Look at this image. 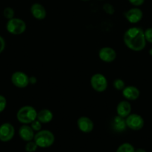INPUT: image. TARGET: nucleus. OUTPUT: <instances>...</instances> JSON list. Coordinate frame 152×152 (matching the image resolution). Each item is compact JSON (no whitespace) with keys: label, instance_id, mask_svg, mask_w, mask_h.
Here are the masks:
<instances>
[{"label":"nucleus","instance_id":"f257e3e1","mask_svg":"<svg viewBox=\"0 0 152 152\" xmlns=\"http://www.w3.org/2000/svg\"><path fill=\"white\" fill-rule=\"evenodd\" d=\"M123 40L128 48L137 52L142 50L147 42L145 38L144 31L139 27L128 28L124 34Z\"/></svg>","mask_w":152,"mask_h":152},{"label":"nucleus","instance_id":"f03ea898","mask_svg":"<svg viewBox=\"0 0 152 152\" xmlns=\"http://www.w3.org/2000/svg\"><path fill=\"white\" fill-rule=\"evenodd\" d=\"M37 111L31 105H25L19 109L16 113V119L22 124H31L37 120Z\"/></svg>","mask_w":152,"mask_h":152},{"label":"nucleus","instance_id":"7ed1b4c3","mask_svg":"<svg viewBox=\"0 0 152 152\" xmlns=\"http://www.w3.org/2000/svg\"><path fill=\"white\" fill-rule=\"evenodd\" d=\"M55 135L49 130H40L34 135V140L40 148H49L55 142Z\"/></svg>","mask_w":152,"mask_h":152},{"label":"nucleus","instance_id":"20e7f679","mask_svg":"<svg viewBox=\"0 0 152 152\" xmlns=\"http://www.w3.org/2000/svg\"><path fill=\"white\" fill-rule=\"evenodd\" d=\"M6 29L10 34L20 35L23 34L26 30V24L22 19L14 17L7 20L6 24Z\"/></svg>","mask_w":152,"mask_h":152},{"label":"nucleus","instance_id":"39448f33","mask_svg":"<svg viewBox=\"0 0 152 152\" xmlns=\"http://www.w3.org/2000/svg\"><path fill=\"white\" fill-rule=\"evenodd\" d=\"M90 85L93 90L101 93V92H104L107 88L108 82L105 76L98 73L92 76L90 79Z\"/></svg>","mask_w":152,"mask_h":152},{"label":"nucleus","instance_id":"423d86ee","mask_svg":"<svg viewBox=\"0 0 152 152\" xmlns=\"http://www.w3.org/2000/svg\"><path fill=\"white\" fill-rule=\"evenodd\" d=\"M127 128L133 131H139L144 127L145 121L141 115L137 114H131L125 118Z\"/></svg>","mask_w":152,"mask_h":152},{"label":"nucleus","instance_id":"0eeeda50","mask_svg":"<svg viewBox=\"0 0 152 152\" xmlns=\"http://www.w3.org/2000/svg\"><path fill=\"white\" fill-rule=\"evenodd\" d=\"M11 83L15 87L25 88L29 83V77L22 71H16L11 75Z\"/></svg>","mask_w":152,"mask_h":152},{"label":"nucleus","instance_id":"6e6552de","mask_svg":"<svg viewBox=\"0 0 152 152\" xmlns=\"http://www.w3.org/2000/svg\"><path fill=\"white\" fill-rule=\"evenodd\" d=\"M15 134V129L10 123H4L0 126V141L7 142L11 140Z\"/></svg>","mask_w":152,"mask_h":152},{"label":"nucleus","instance_id":"1a4fd4ad","mask_svg":"<svg viewBox=\"0 0 152 152\" xmlns=\"http://www.w3.org/2000/svg\"><path fill=\"white\" fill-rule=\"evenodd\" d=\"M98 57L104 62H113L116 58V52L110 47H103L98 51Z\"/></svg>","mask_w":152,"mask_h":152},{"label":"nucleus","instance_id":"9d476101","mask_svg":"<svg viewBox=\"0 0 152 152\" xmlns=\"http://www.w3.org/2000/svg\"><path fill=\"white\" fill-rule=\"evenodd\" d=\"M125 16L127 20L132 24L138 23L143 17V13L138 7H134L125 12Z\"/></svg>","mask_w":152,"mask_h":152},{"label":"nucleus","instance_id":"9b49d317","mask_svg":"<svg viewBox=\"0 0 152 152\" xmlns=\"http://www.w3.org/2000/svg\"><path fill=\"white\" fill-rule=\"evenodd\" d=\"M77 126L79 130L83 133H90L94 129V123L92 120L88 117H80L77 120Z\"/></svg>","mask_w":152,"mask_h":152},{"label":"nucleus","instance_id":"f8f14e48","mask_svg":"<svg viewBox=\"0 0 152 152\" xmlns=\"http://www.w3.org/2000/svg\"><path fill=\"white\" fill-rule=\"evenodd\" d=\"M122 91V96L126 99V100L134 101L139 97L140 91L136 86H125Z\"/></svg>","mask_w":152,"mask_h":152},{"label":"nucleus","instance_id":"ddd939ff","mask_svg":"<svg viewBox=\"0 0 152 152\" xmlns=\"http://www.w3.org/2000/svg\"><path fill=\"white\" fill-rule=\"evenodd\" d=\"M19 135L22 140L28 142L34 140L35 134L31 126H28V124H22L19 129Z\"/></svg>","mask_w":152,"mask_h":152},{"label":"nucleus","instance_id":"4468645a","mask_svg":"<svg viewBox=\"0 0 152 152\" xmlns=\"http://www.w3.org/2000/svg\"><path fill=\"white\" fill-rule=\"evenodd\" d=\"M131 105L130 101L122 100L118 103L116 107V113L117 115L123 118H126L129 114H131Z\"/></svg>","mask_w":152,"mask_h":152},{"label":"nucleus","instance_id":"2eb2a0df","mask_svg":"<svg viewBox=\"0 0 152 152\" xmlns=\"http://www.w3.org/2000/svg\"><path fill=\"white\" fill-rule=\"evenodd\" d=\"M31 13L33 17L38 20H43L46 17V10L43 4L40 3H34L31 7Z\"/></svg>","mask_w":152,"mask_h":152},{"label":"nucleus","instance_id":"dca6fc26","mask_svg":"<svg viewBox=\"0 0 152 152\" xmlns=\"http://www.w3.org/2000/svg\"><path fill=\"white\" fill-rule=\"evenodd\" d=\"M53 119V114L49 109H42L37 112V120H38L42 124H46L50 123Z\"/></svg>","mask_w":152,"mask_h":152},{"label":"nucleus","instance_id":"f3484780","mask_svg":"<svg viewBox=\"0 0 152 152\" xmlns=\"http://www.w3.org/2000/svg\"><path fill=\"white\" fill-rule=\"evenodd\" d=\"M112 127L113 130L117 132H122L126 129L127 126L125 123V118L116 116L112 120Z\"/></svg>","mask_w":152,"mask_h":152},{"label":"nucleus","instance_id":"a211bd4d","mask_svg":"<svg viewBox=\"0 0 152 152\" xmlns=\"http://www.w3.org/2000/svg\"><path fill=\"white\" fill-rule=\"evenodd\" d=\"M116 152H135V148L129 142H125L118 147Z\"/></svg>","mask_w":152,"mask_h":152},{"label":"nucleus","instance_id":"6ab92c4d","mask_svg":"<svg viewBox=\"0 0 152 152\" xmlns=\"http://www.w3.org/2000/svg\"><path fill=\"white\" fill-rule=\"evenodd\" d=\"M3 16H4V18L7 19V20L13 19V18H14L15 16L14 10L10 7H5V8L4 9V10H3Z\"/></svg>","mask_w":152,"mask_h":152},{"label":"nucleus","instance_id":"aec40b11","mask_svg":"<svg viewBox=\"0 0 152 152\" xmlns=\"http://www.w3.org/2000/svg\"><path fill=\"white\" fill-rule=\"evenodd\" d=\"M113 85L114 88L118 91H122L125 87V82H124V80H122V79H116V80L113 81Z\"/></svg>","mask_w":152,"mask_h":152},{"label":"nucleus","instance_id":"412c9836","mask_svg":"<svg viewBox=\"0 0 152 152\" xmlns=\"http://www.w3.org/2000/svg\"><path fill=\"white\" fill-rule=\"evenodd\" d=\"M37 145L36 144V142H34V140H31V141H28L27 142L26 145H25V151L27 152H35L37 151Z\"/></svg>","mask_w":152,"mask_h":152},{"label":"nucleus","instance_id":"4be33fe9","mask_svg":"<svg viewBox=\"0 0 152 152\" xmlns=\"http://www.w3.org/2000/svg\"><path fill=\"white\" fill-rule=\"evenodd\" d=\"M103 10H104L105 13H107V14L112 15L115 13V8L111 4H109V3H106L103 5Z\"/></svg>","mask_w":152,"mask_h":152},{"label":"nucleus","instance_id":"5701e85b","mask_svg":"<svg viewBox=\"0 0 152 152\" xmlns=\"http://www.w3.org/2000/svg\"><path fill=\"white\" fill-rule=\"evenodd\" d=\"M144 34L146 42L152 44V28H148L144 31Z\"/></svg>","mask_w":152,"mask_h":152},{"label":"nucleus","instance_id":"b1692460","mask_svg":"<svg viewBox=\"0 0 152 152\" xmlns=\"http://www.w3.org/2000/svg\"><path fill=\"white\" fill-rule=\"evenodd\" d=\"M31 127L32 128L33 130L34 131V132H37L41 130L42 129V123L39 121L38 120H35L34 121H33L31 123Z\"/></svg>","mask_w":152,"mask_h":152},{"label":"nucleus","instance_id":"393cba45","mask_svg":"<svg viewBox=\"0 0 152 152\" xmlns=\"http://www.w3.org/2000/svg\"><path fill=\"white\" fill-rule=\"evenodd\" d=\"M7 106V99L3 95L0 94V113L3 112Z\"/></svg>","mask_w":152,"mask_h":152},{"label":"nucleus","instance_id":"a878e982","mask_svg":"<svg viewBox=\"0 0 152 152\" xmlns=\"http://www.w3.org/2000/svg\"><path fill=\"white\" fill-rule=\"evenodd\" d=\"M145 0H128L130 3L134 7H139L144 4Z\"/></svg>","mask_w":152,"mask_h":152},{"label":"nucleus","instance_id":"bb28decb","mask_svg":"<svg viewBox=\"0 0 152 152\" xmlns=\"http://www.w3.org/2000/svg\"><path fill=\"white\" fill-rule=\"evenodd\" d=\"M5 40L1 36H0V54L4 51V48H5Z\"/></svg>","mask_w":152,"mask_h":152},{"label":"nucleus","instance_id":"cd10ccee","mask_svg":"<svg viewBox=\"0 0 152 152\" xmlns=\"http://www.w3.org/2000/svg\"><path fill=\"white\" fill-rule=\"evenodd\" d=\"M36 83V78L34 77H29V83H32V84H34V83Z\"/></svg>","mask_w":152,"mask_h":152},{"label":"nucleus","instance_id":"c85d7f7f","mask_svg":"<svg viewBox=\"0 0 152 152\" xmlns=\"http://www.w3.org/2000/svg\"><path fill=\"white\" fill-rule=\"evenodd\" d=\"M135 152H146L144 148H139L135 149Z\"/></svg>","mask_w":152,"mask_h":152},{"label":"nucleus","instance_id":"c756f323","mask_svg":"<svg viewBox=\"0 0 152 152\" xmlns=\"http://www.w3.org/2000/svg\"><path fill=\"white\" fill-rule=\"evenodd\" d=\"M149 54L151 55V56H152V49H151V50H149Z\"/></svg>","mask_w":152,"mask_h":152},{"label":"nucleus","instance_id":"7c9ffc66","mask_svg":"<svg viewBox=\"0 0 152 152\" xmlns=\"http://www.w3.org/2000/svg\"><path fill=\"white\" fill-rule=\"evenodd\" d=\"M81 1H89V0H81Z\"/></svg>","mask_w":152,"mask_h":152},{"label":"nucleus","instance_id":"2f4dec72","mask_svg":"<svg viewBox=\"0 0 152 152\" xmlns=\"http://www.w3.org/2000/svg\"><path fill=\"white\" fill-rule=\"evenodd\" d=\"M101 1H102V0H101Z\"/></svg>","mask_w":152,"mask_h":152}]
</instances>
